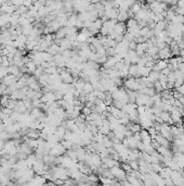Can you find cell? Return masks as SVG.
<instances>
[{
  "mask_svg": "<svg viewBox=\"0 0 184 186\" xmlns=\"http://www.w3.org/2000/svg\"><path fill=\"white\" fill-rule=\"evenodd\" d=\"M124 87L126 88V89L134 90V92H139L141 88H142L140 85V83H139V81H138V78L132 77V76H129V77H127V78H124Z\"/></svg>",
  "mask_w": 184,
  "mask_h": 186,
  "instance_id": "6da1fadb",
  "label": "cell"
},
{
  "mask_svg": "<svg viewBox=\"0 0 184 186\" xmlns=\"http://www.w3.org/2000/svg\"><path fill=\"white\" fill-rule=\"evenodd\" d=\"M109 170H111L112 174H113V176L116 179V180L122 181V180H126V179H127V172H126L121 167L115 165V167L111 168Z\"/></svg>",
  "mask_w": 184,
  "mask_h": 186,
  "instance_id": "7a4b0ae2",
  "label": "cell"
},
{
  "mask_svg": "<svg viewBox=\"0 0 184 186\" xmlns=\"http://www.w3.org/2000/svg\"><path fill=\"white\" fill-rule=\"evenodd\" d=\"M66 153V149L62 144H56L51 147L50 149V155H52L54 157H60V156H63Z\"/></svg>",
  "mask_w": 184,
  "mask_h": 186,
  "instance_id": "3957f363",
  "label": "cell"
},
{
  "mask_svg": "<svg viewBox=\"0 0 184 186\" xmlns=\"http://www.w3.org/2000/svg\"><path fill=\"white\" fill-rule=\"evenodd\" d=\"M60 76H61V81L63 83H66V84H73V82L75 81L73 75L70 74V72L67 69L65 70L64 68L62 69V71L60 72Z\"/></svg>",
  "mask_w": 184,
  "mask_h": 186,
  "instance_id": "277c9868",
  "label": "cell"
},
{
  "mask_svg": "<svg viewBox=\"0 0 184 186\" xmlns=\"http://www.w3.org/2000/svg\"><path fill=\"white\" fill-rule=\"evenodd\" d=\"M158 56H159V59H162V60H169L171 57H172V54H171V50L169 48V46L162 48V49H159L158 51Z\"/></svg>",
  "mask_w": 184,
  "mask_h": 186,
  "instance_id": "5b68a950",
  "label": "cell"
},
{
  "mask_svg": "<svg viewBox=\"0 0 184 186\" xmlns=\"http://www.w3.org/2000/svg\"><path fill=\"white\" fill-rule=\"evenodd\" d=\"M10 17L11 14L8 13H0V28L10 26Z\"/></svg>",
  "mask_w": 184,
  "mask_h": 186,
  "instance_id": "8992f818",
  "label": "cell"
},
{
  "mask_svg": "<svg viewBox=\"0 0 184 186\" xmlns=\"http://www.w3.org/2000/svg\"><path fill=\"white\" fill-rule=\"evenodd\" d=\"M17 80H19V77H16L15 75H13V74L9 73V74H7V75L1 80V83H3V84L7 85V86H10V85H12V84H14Z\"/></svg>",
  "mask_w": 184,
  "mask_h": 186,
  "instance_id": "52a82bcc",
  "label": "cell"
},
{
  "mask_svg": "<svg viewBox=\"0 0 184 186\" xmlns=\"http://www.w3.org/2000/svg\"><path fill=\"white\" fill-rule=\"evenodd\" d=\"M40 133L41 131L40 130H37V128H28V131L26 133V136L28 138H32V139H37L40 137Z\"/></svg>",
  "mask_w": 184,
  "mask_h": 186,
  "instance_id": "ba28073f",
  "label": "cell"
},
{
  "mask_svg": "<svg viewBox=\"0 0 184 186\" xmlns=\"http://www.w3.org/2000/svg\"><path fill=\"white\" fill-rule=\"evenodd\" d=\"M129 76L135 77V78L140 77V74H139V66H138V64H130Z\"/></svg>",
  "mask_w": 184,
  "mask_h": 186,
  "instance_id": "9c48e42d",
  "label": "cell"
},
{
  "mask_svg": "<svg viewBox=\"0 0 184 186\" xmlns=\"http://www.w3.org/2000/svg\"><path fill=\"white\" fill-rule=\"evenodd\" d=\"M155 139L158 142V144H159V145L165 146V147H170V141H168L167 138H165L163 136H161L159 133H157L156 138H155Z\"/></svg>",
  "mask_w": 184,
  "mask_h": 186,
  "instance_id": "30bf717a",
  "label": "cell"
},
{
  "mask_svg": "<svg viewBox=\"0 0 184 186\" xmlns=\"http://www.w3.org/2000/svg\"><path fill=\"white\" fill-rule=\"evenodd\" d=\"M158 153L161 155L162 157H167V156H172V151L169 149V147H165V146H159L156 149Z\"/></svg>",
  "mask_w": 184,
  "mask_h": 186,
  "instance_id": "8fae6325",
  "label": "cell"
},
{
  "mask_svg": "<svg viewBox=\"0 0 184 186\" xmlns=\"http://www.w3.org/2000/svg\"><path fill=\"white\" fill-rule=\"evenodd\" d=\"M128 19H129L128 11H121V10H118V15H117V21H118V22H126Z\"/></svg>",
  "mask_w": 184,
  "mask_h": 186,
  "instance_id": "7c38bea8",
  "label": "cell"
},
{
  "mask_svg": "<svg viewBox=\"0 0 184 186\" xmlns=\"http://www.w3.org/2000/svg\"><path fill=\"white\" fill-rule=\"evenodd\" d=\"M28 10H29V8H28V7H26L25 5H22V6L16 7V9H15V11H14V13L21 17V15H23V14L27 13V12H28Z\"/></svg>",
  "mask_w": 184,
  "mask_h": 186,
  "instance_id": "4fadbf2b",
  "label": "cell"
},
{
  "mask_svg": "<svg viewBox=\"0 0 184 186\" xmlns=\"http://www.w3.org/2000/svg\"><path fill=\"white\" fill-rule=\"evenodd\" d=\"M159 76H160V72L154 71V70H152V71L150 72V74L147 75L148 80H150L152 83H154V82H156V81H158V80H159Z\"/></svg>",
  "mask_w": 184,
  "mask_h": 186,
  "instance_id": "5bb4252c",
  "label": "cell"
},
{
  "mask_svg": "<svg viewBox=\"0 0 184 186\" xmlns=\"http://www.w3.org/2000/svg\"><path fill=\"white\" fill-rule=\"evenodd\" d=\"M167 24L168 22L166 20H161V21H158L156 22V26H155V31H166L167 28Z\"/></svg>",
  "mask_w": 184,
  "mask_h": 186,
  "instance_id": "9a60e30c",
  "label": "cell"
},
{
  "mask_svg": "<svg viewBox=\"0 0 184 186\" xmlns=\"http://www.w3.org/2000/svg\"><path fill=\"white\" fill-rule=\"evenodd\" d=\"M152 71V69L147 68V66H139V74L140 76H147L150 74V72Z\"/></svg>",
  "mask_w": 184,
  "mask_h": 186,
  "instance_id": "2e32d148",
  "label": "cell"
},
{
  "mask_svg": "<svg viewBox=\"0 0 184 186\" xmlns=\"http://www.w3.org/2000/svg\"><path fill=\"white\" fill-rule=\"evenodd\" d=\"M41 59L46 62H49V61L53 60V55H51L48 51H41Z\"/></svg>",
  "mask_w": 184,
  "mask_h": 186,
  "instance_id": "e0dca14e",
  "label": "cell"
},
{
  "mask_svg": "<svg viewBox=\"0 0 184 186\" xmlns=\"http://www.w3.org/2000/svg\"><path fill=\"white\" fill-rule=\"evenodd\" d=\"M94 90L93 88V85H92L90 82H86L85 83V87H83V93L85 94H90Z\"/></svg>",
  "mask_w": 184,
  "mask_h": 186,
  "instance_id": "ac0fdd59",
  "label": "cell"
},
{
  "mask_svg": "<svg viewBox=\"0 0 184 186\" xmlns=\"http://www.w3.org/2000/svg\"><path fill=\"white\" fill-rule=\"evenodd\" d=\"M126 25H127V28L129 27H134L138 25V21L135 20L134 17H129L128 20H127V23H126Z\"/></svg>",
  "mask_w": 184,
  "mask_h": 186,
  "instance_id": "d6986e66",
  "label": "cell"
},
{
  "mask_svg": "<svg viewBox=\"0 0 184 186\" xmlns=\"http://www.w3.org/2000/svg\"><path fill=\"white\" fill-rule=\"evenodd\" d=\"M87 38H88V36H87L85 33H82V32L77 33V38H76V40H77L78 43H83V41H87Z\"/></svg>",
  "mask_w": 184,
  "mask_h": 186,
  "instance_id": "ffe728a7",
  "label": "cell"
},
{
  "mask_svg": "<svg viewBox=\"0 0 184 186\" xmlns=\"http://www.w3.org/2000/svg\"><path fill=\"white\" fill-rule=\"evenodd\" d=\"M153 87H154V89L156 90V93H160L162 89V86L161 84H160V82L159 81H156V82H154V85H153Z\"/></svg>",
  "mask_w": 184,
  "mask_h": 186,
  "instance_id": "44dd1931",
  "label": "cell"
},
{
  "mask_svg": "<svg viewBox=\"0 0 184 186\" xmlns=\"http://www.w3.org/2000/svg\"><path fill=\"white\" fill-rule=\"evenodd\" d=\"M91 112H92V109L91 108H89V107H87V106H85V107L82 108V110H81V113L85 114L86 116H88Z\"/></svg>",
  "mask_w": 184,
  "mask_h": 186,
  "instance_id": "7402d4cb",
  "label": "cell"
},
{
  "mask_svg": "<svg viewBox=\"0 0 184 186\" xmlns=\"http://www.w3.org/2000/svg\"><path fill=\"white\" fill-rule=\"evenodd\" d=\"M10 3L14 5L15 7H19L24 5V0H10Z\"/></svg>",
  "mask_w": 184,
  "mask_h": 186,
  "instance_id": "603a6c76",
  "label": "cell"
},
{
  "mask_svg": "<svg viewBox=\"0 0 184 186\" xmlns=\"http://www.w3.org/2000/svg\"><path fill=\"white\" fill-rule=\"evenodd\" d=\"M136 43H135L134 40L133 41H130V44H129V49L130 50H135L136 49Z\"/></svg>",
  "mask_w": 184,
  "mask_h": 186,
  "instance_id": "cb8c5ba5",
  "label": "cell"
},
{
  "mask_svg": "<svg viewBox=\"0 0 184 186\" xmlns=\"http://www.w3.org/2000/svg\"><path fill=\"white\" fill-rule=\"evenodd\" d=\"M170 72H171V70H170V69H169V68L167 66V68L162 69L161 71H160V73H161V74H163V75H168V74H169Z\"/></svg>",
  "mask_w": 184,
  "mask_h": 186,
  "instance_id": "d4e9b609",
  "label": "cell"
},
{
  "mask_svg": "<svg viewBox=\"0 0 184 186\" xmlns=\"http://www.w3.org/2000/svg\"><path fill=\"white\" fill-rule=\"evenodd\" d=\"M178 1L179 0H171L170 6H178Z\"/></svg>",
  "mask_w": 184,
  "mask_h": 186,
  "instance_id": "484cf974",
  "label": "cell"
},
{
  "mask_svg": "<svg viewBox=\"0 0 184 186\" xmlns=\"http://www.w3.org/2000/svg\"><path fill=\"white\" fill-rule=\"evenodd\" d=\"M3 147H5V141L0 139V150H1V149H2Z\"/></svg>",
  "mask_w": 184,
  "mask_h": 186,
  "instance_id": "4316f807",
  "label": "cell"
},
{
  "mask_svg": "<svg viewBox=\"0 0 184 186\" xmlns=\"http://www.w3.org/2000/svg\"><path fill=\"white\" fill-rule=\"evenodd\" d=\"M180 56H181V57H182V58L184 59V48H183V49L180 50Z\"/></svg>",
  "mask_w": 184,
  "mask_h": 186,
  "instance_id": "83f0119b",
  "label": "cell"
},
{
  "mask_svg": "<svg viewBox=\"0 0 184 186\" xmlns=\"http://www.w3.org/2000/svg\"><path fill=\"white\" fill-rule=\"evenodd\" d=\"M165 2L168 3V5H170V2H171V0H165Z\"/></svg>",
  "mask_w": 184,
  "mask_h": 186,
  "instance_id": "f1b7e54d",
  "label": "cell"
},
{
  "mask_svg": "<svg viewBox=\"0 0 184 186\" xmlns=\"http://www.w3.org/2000/svg\"><path fill=\"white\" fill-rule=\"evenodd\" d=\"M101 1H103V0H95V2H101Z\"/></svg>",
  "mask_w": 184,
  "mask_h": 186,
  "instance_id": "f546056e",
  "label": "cell"
},
{
  "mask_svg": "<svg viewBox=\"0 0 184 186\" xmlns=\"http://www.w3.org/2000/svg\"><path fill=\"white\" fill-rule=\"evenodd\" d=\"M105 1H109L111 2V1H115V0H105Z\"/></svg>",
  "mask_w": 184,
  "mask_h": 186,
  "instance_id": "4dcf8cb0",
  "label": "cell"
},
{
  "mask_svg": "<svg viewBox=\"0 0 184 186\" xmlns=\"http://www.w3.org/2000/svg\"><path fill=\"white\" fill-rule=\"evenodd\" d=\"M0 58H1V52H0Z\"/></svg>",
  "mask_w": 184,
  "mask_h": 186,
  "instance_id": "1f68e13d",
  "label": "cell"
}]
</instances>
